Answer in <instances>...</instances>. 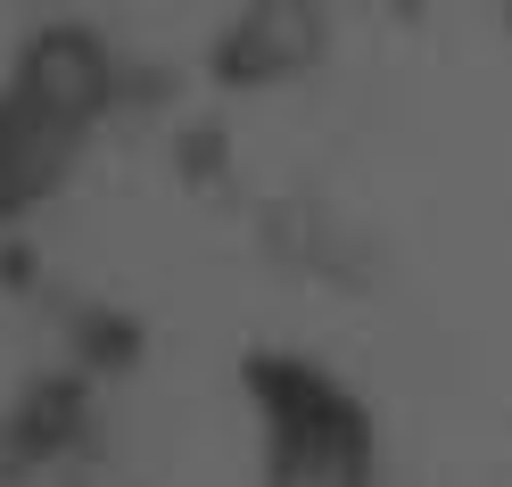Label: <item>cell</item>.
I'll return each mask as SVG.
<instances>
[{
	"instance_id": "1",
	"label": "cell",
	"mask_w": 512,
	"mask_h": 487,
	"mask_svg": "<svg viewBox=\"0 0 512 487\" xmlns=\"http://www.w3.org/2000/svg\"><path fill=\"white\" fill-rule=\"evenodd\" d=\"M265 405V479L273 487H372V421L314 364H248Z\"/></svg>"
}]
</instances>
